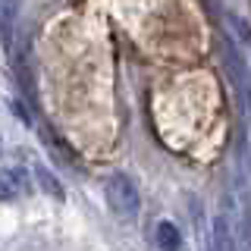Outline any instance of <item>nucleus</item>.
Wrapping results in <instances>:
<instances>
[{
	"label": "nucleus",
	"instance_id": "20e7f679",
	"mask_svg": "<svg viewBox=\"0 0 251 251\" xmlns=\"http://www.w3.org/2000/svg\"><path fill=\"white\" fill-rule=\"evenodd\" d=\"M16 16H19V3H0V41L3 50L13 53V35H16Z\"/></svg>",
	"mask_w": 251,
	"mask_h": 251
},
{
	"label": "nucleus",
	"instance_id": "7ed1b4c3",
	"mask_svg": "<svg viewBox=\"0 0 251 251\" xmlns=\"http://www.w3.org/2000/svg\"><path fill=\"white\" fill-rule=\"evenodd\" d=\"M31 185L25 170H3L0 173V201H13L19 195H25Z\"/></svg>",
	"mask_w": 251,
	"mask_h": 251
},
{
	"label": "nucleus",
	"instance_id": "423d86ee",
	"mask_svg": "<svg viewBox=\"0 0 251 251\" xmlns=\"http://www.w3.org/2000/svg\"><path fill=\"white\" fill-rule=\"evenodd\" d=\"M35 179H38V185H41V192L50 195L53 201H63V198H66V188L60 185V179L53 176V173L47 170L44 163H38V167H35Z\"/></svg>",
	"mask_w": 251,
	"mask_h": 251
},
{
	"label": "nucleus",
	"instance_id": "39448f33",
	"mask_svg": "<svg viewBox=\"0 0 251 251\" xmlns=\"http://www.w3.org/2000/svg\"><path fill=\"white\" fill-rule=\"evenodd\" d=\"M157 245H160V251H179L182 248V235H179V226L170 223V220H160L157 223V232H154Z\"/></svg>",
	"mask_w": 251,
	"mask_h": 251
},
{
	"label": "nucleus",
	"instance_id": "f03ea898",
	"mask_svg": "<svg viewBox=\"0 0 251 251\" xmlns=\"http://www.w3.org/2000/svg\"><path fill=\"white\" fill-rule=\"evenodd\" d=\"M201 235V245L204 251H235V239H232V223L226 214H220L210 220V226H198Z\"/></svg>",
	"mask_w": 251,
	"mask_h": 251
},
{
	"label": "nucleus",
	"instance_id": "f257e3e1",
	"mask_svg": "<svg viewBox=\"0 0 251 251\" xmlns=\"http://www.w3.org/2000/svg\"><path fill=\"white\" fill-rule=\"evenodd\" d=\"M104 195H107V204H110V210H113L116 217H123V220H135L138 217L141 198H138V188H135V182H132L129 176H123V173L107 176Z\"/></svg>",
	"mask_w": 251,
	"mask_h": 251
}]
</instances>
